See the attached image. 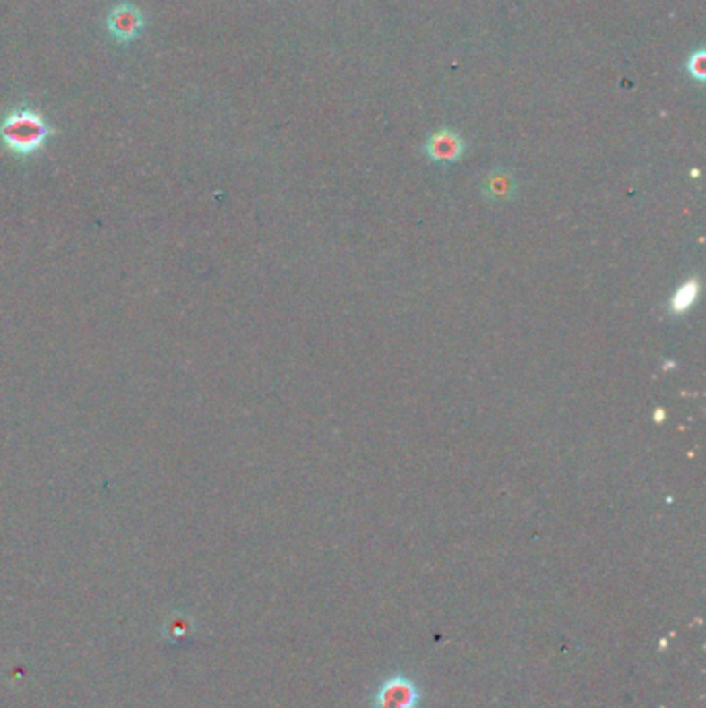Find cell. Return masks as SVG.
<instances>
[{
	"label": "cell",
	"instance_id": "4",
	"mask_svg": "<svg viewBox=\"0 0 706 708\" xmlns=\"http://www.w3.org/2000/svg\"><path fill=\"white\" fill-rule=\"evenodd\" d=\"M462 151H464L462 139L452 131L435 133V135H433L427 143L429 158L435 160V162H442V164L456 162V160L462 156Z\"/></svg>",
	"mask_w": 706,
	"mask_h": 708
},
{
	"label": "cell",
	"instance_id": "2",
	"mask_svg": "<svg viewBox=\"0 0 706 708\" xmlns=\"http://www.w3.org/2000/svg\"><path fill=\"white\" fill-rule=\"evenodd\" d=\"M418 704H421V690L417 681L404 673L385 678L371 698V708H418Z\"/></svg>",
	"mask_w": 706,
	"mask_h": 708
},
{
	"label": "cell",
	"instance_id": "3",
	"mask_svg": "<svg viewBox=\"0 0 706 708\" xmlns=\"http://www.w3.org/2000/svg\"><path fill=\"white\" fill-rule=\"evenodd\" d=\"M106 28L116 42L129 44L143 31L145 19L135 4L118 3L106 17Z\"/></svg>",
	"mask_w": 706,
	"mask_h": 708
},
{
	"label": "cell",
	"instance_id": "5",
	"mask_svg": "<svg viewBox=\"0 0 706 708\" xmlns=\"http://www.w3.org/2000/svg\"><path fill=\"white\" fill-rule=\"evenodd\" d=\"M489 193L491 197L495 199H508L510 193L514 191V185H512V178L505 175H493L489 177Z\"/></svg>",
	"mask_w": 706,
	"mask_h": 708
},
{
	"label": "cell",
	"instance_id": "6",
	"mask_svg": "<svg viewBox=\"0 0 706 708\" xmlns=\"http://www.w3.org/2000/svg\"><path fill=\"white\" fill-rule=\"evenodd\" d=\"M692 66H694V71H696L694 75H696L698 79H702V55H701V52H698V55H696L694 65H692Z\"/></svg>",
	"mask_w": 706,
	"mask_h": 708
},
{
	"label": "cell",
	"instance_id": "1",
	"mask_svg": "<svg viewBox=\"0 0 706 708\" xmlns=\"http://www.w3.org/2000/svg\"><path fill=\"white\" fill-rule=\"evenodd\" d=\"M50 133L52 126L46 123V118L28 106L11 110L0 123V139L6 148L19 156H31L42 150Z\"/></svg>",
	"mask_w": 706,
	"mask_h": 708
}]
</instances>
